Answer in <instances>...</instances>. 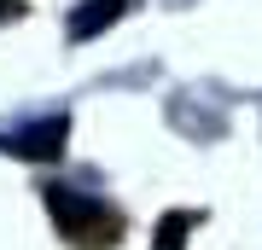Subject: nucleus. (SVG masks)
<instances>
[{
  "mask_svg": "<svg viewBox=\"0 0 262 250\" xmlns=\"http://www.w3.org/2000/svg\"><path fill=\"white\" fill-rule=\"evenodd\" d=\"M41 198H47V215L70 233V239L111 244L117 233H122V215H117L111 204H99V198H88V192H70V186H41Z\"/></svg>",
  "mask_w": 262,
  "mask_h": 250,
  "instance_id": "1",
  "label": "nucleus"
},
{
  "mask_svg": "<svg viewBox=\"0 0 262 250\" xmlns=\"http://www.w3.org/2000/svg\"><path fill=\"white\" fill-rule=\"evenodd\" d=\"M64 146H70V117H41V122H24V128L0 134V151L24 157V163H53Z\"/></svg>",
  "mask_w": 262,
  "mask_h": 250,
  "instance_id": "2",
  "label": "nucleus"
},
{
  "mask_svg": "<svg viewBox=\"0 0 262 250\" xmlns=\"http://www.w3.org/2000/svg\"><path fill=\"white\" fill-rule=\"evenodd\" d=\"M128 6H134V0H82V6L70 12V24H64V29H70V41H94L99 29H111Z\"/></svg>",
  "mask_w": 262,
  "mask_h": 250,
  "instance_id": "3",
  "label": "nucleus"
},
{
  "mask_svg": "<svg viewBox=\"0 0 262 250\" xmlns=\"http://www.w3.org/2000/svg\"><path fill=\"white\" fill-rule=\"evenodd\" d=\"M192 227H198V215H192V210H175V215H163V221H158V244H151V250H181Z\"/></svg>",
  "mask_w": 262,
  "mask_h": 250,
  "instance_id": "4",
  "label": "nucleus"
},
{
  "mask_svg": "<svg viewBox=\"0 0 262 250\" xmlns=\"http://www.w3.org/2000/svg\"><path fill=\"white\" fill-rule=\"evenodd\" d=\"M18 12H24V0H0V24H6V18H18Z\"/></svg>",
  "mask_w": 262,
  "mask_h": 250,
  "instance_id": "5",
  "label": "nucleus"
}]
</instances>
